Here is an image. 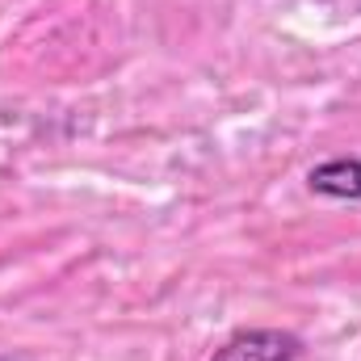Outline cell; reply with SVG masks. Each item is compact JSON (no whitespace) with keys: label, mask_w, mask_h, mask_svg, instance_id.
I'll list each match as a JSON object with an SVG mask.
<instances>
[{"label":"cell","mask_w":361,"mask_h":361,"mask_svg":"<svg viewBox=\"0 0 361 361\" xmlns=\"http://www.w3.org/2000/svg\"><path fill=\"white\" fill-rule=\"evenodd\" d=\"M210 361H302V341L277 328H252L231 336Z\"/></svg>","instance_id":"obj_1"},{"label":"cell","mask_w":361,"mask_h":361,"mask_svg":"<svg viewBox=\"0 0 361 361\" xmlns=\"http://www.w3.org/2000/svg\"><path fill=\"white\" fill-rule=\"evenodd\" d=\"M311 193L319 197H336V202H361V156H336L324 160L307 173Z\"/></svg>","instance_id":"obj_2"}]
</instances>
